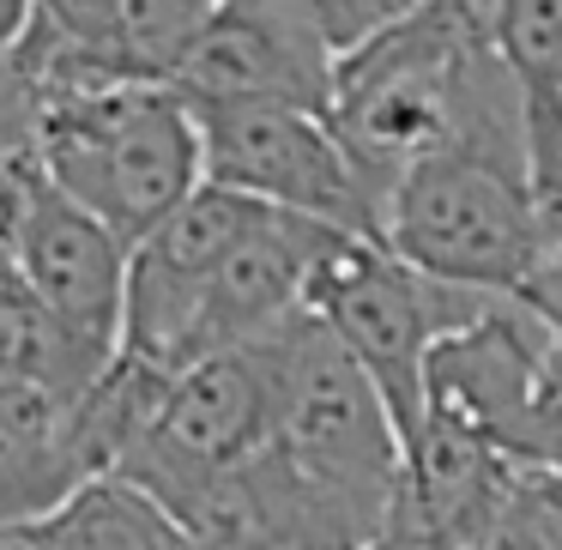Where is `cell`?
<instances>
[{
	"label": "cell",
	"mask_w": 562,
	"mask_h": 550,
	"mask_svg": "<svg viewBox=\"0 0 562 550\" xmlns=\"http://www.w3.org/2000/svg\"><path fill=\"white\" fill-rule=\"evenodd\" d=\"M31 134H37V91L13 55H0V164L31 158Z\"/></svg>",
	"instance_id": "cell-16"
},
{
	"label": "cell",
	"mask_w": 562,
	"mask_h": 550,
	"mask_svg": "<svg viewBox=\"0 0 562 550\" xmlns=\"http://www.w3.org/2000/svg\"><path fill=\"white\" fill-rule=\"evenodd\" d=\"M267 206L231 194V188L200 182L158 231H146L127 248V296H122V357L151 369L188 363V333H194L200 296L212 272L224 267L236 243L255 231Z\"/></svg>",
	"instance_id": "cell-7"
},
{
	"label": "cell",
	"mask_w": 562,
	"mask_h": 550,
	"mask_svg": "<svg viewBox=\"0 0 562 550\" xmlns=\"http://www.w3.org/2000/svg\"><path fill=\"white\" fill-rule=\"evenodd\" d=\"M520 465H532V472H562V363L550 369L544 393H538V412H532L526 441H520Z\"/></svg>",
	"instance_id": "cell-17"
},
{
	"label": "cell",
	"mask_w": 562,
	"mask_h": 550,
	"mask_svg": "<svg viewBox=\"0 0 562 550\" xmlns=\"http://www.w3.org/2000/svg\"><path fill=\"white\" fill-rule=\"evenodd\" d=\"M103 478L79 436V412L25 381H0V532L43 520L79 484Z\"/></svg>",
	"instance_id": "cell-11"
},
{
	"label": "cell",
	"mask_w": 562,
	"mask_h": 550,
	"mask_svg": "<svg viewBox=\"0 0 562 550\" xmlns=\"http://www.w3.org/2000/svg\"><path fill=\"white\" fill-rule=\"evenodd\" d=\"M381 248L412 272L484 296H526L550 267L526 146H448L381 200Z\"/></svg>",
	"instance_id": "cell-3"
},
{
	"label": "cell",
	"mask_w": 562,
	"mask_h": 550,
	"mask_svg": "<svg viewBox=\"0 0 562 550\" xmlns=\"http://www.w3.org/2000/svg\"><path fill=\"white\" fill-rule=\"evenodd\" d=\"M25 19H31V0H0V55L19 49V37H25Z\"/></svg>",
	"instance_id": "cell-18"
},
{
	"label": "cell",
	"mask_w": 562,
	"mask_h": 550,
	"mask_svg": "<svg viewBox=\"0 0 562 550\" xmlns=\"http://www.w3.org/2000/svg\"><path fill=\"white\" fill-rule=\"evenodd\" d=\"M0 550H194V538L139 484L103 472L43 520L0 532Z\"/></svg>",
	"instance_id": "cell-12"
},
{
	"label": "cell",
	"mask_w": 562,
	"mask_h": 550,
	"mask_svg": "<svg viewBox=\"0 0 562 550\" xmlns=\"http://www.w3.org/2000/svg\"><path fill=\"white\" fill-rule=\"evenodd\" d=\"M291 7L333 43V55H351L357 43H369L393 19H405L417 0H291Z\"/></svg>",
	"instance_id": "cell-14"
},
{
	"label": "cell",
	"mask_w": 562,
	"mask_h": 550,
	"mask_svg": "<svg viewBox=\"0 0 562 550\" xmlns=\"http://www.w3.org/2000/svg\"><path fill=\"white\" fill-rule=\"evenodd\" d=\"M291 327L284 321L267 339L231 345L182 363L164 381L151 417L122 448L115 478L139 484L151 502L182 514L200 490L243 472L272 436V417L284 400V363H291Z\"/></svg>",
	"instance_id": "cell-4"
},
{
	"label": "cell",
	"mask_w": 562,
	"mask_h": 550,
	"mask_svg": "<svg viewBox=\"0 0 562 550\" xmlns=\"http://www.w3.org/2000/svg\"><path fill=\"white\" fill-rule=\"evenodd\" d=\"M200 127V182L231 188L255 206L327 224L339 236L381 243V188L333 134L327 110L296 103H206Z\"/></svg>",
	"instance_id": "cell-6"
},
{
	"label": "cell",
	"mask_w": 562,
	"mask_h": 550,
	"mask_svg": "<svg viewBox=\"0 0 562 550\" xmlns=\"http://www.w3.org/2000/svg\"><path fill=\"white\" fill-rule=\"evenodd\" d=\"M37 176L122 248L200 188V127L170 86H86L37 98Z\"/></svg>",
	"instance_id": "cell-2"
},
{
	"label": "cell",
	"mask_w": 562,
	"mask_h": 550,
	"mask_svg": "<svg viewBox=\"0 0 562 550\" xmlns=\"http://www.w3.org/2000/svg\"><path fill=\"white\" fill-rule=\"evenodd\" d=\"M339 55L291 0H218L194 49L170 74L188 110L206 103H296L327 110Z\"/></svg>",
	"instance_id": "cell-8"
},
{
	"label": "cell",
	"mask_w": 562,
	"mask_h": 550,
	"mask_svg": "<svg viewBox=\"0 0 562 550\" xmlns=\"http://www.w3.org/2000/svg\"><path fill=\"white\" fill-rule=\"evenodd\" d=\"M37 176V158L0 164V308H13L19 296V212H25V188Z\"/></svg>",
	"instance_id": "cell-15"
},
{
	"label": "cell",
	"mask_w": 562,
	"mask_h": 550,
	"mask_svg": "<svg viewBox=\"0 0 562 550\" xmlns=\"http://www.w3.org/2000/svg\"><path fill=\"white\" fill-rule=\"evenodd\" d=\"M19 291L91 363L122 357L127 248L43 176H31L19 212Z\"/></svg>",
	"instance_id": "cell-9"
},
{
	"label": "cell",
	"mask_w": 562,
	"mask_h": 550,
	"mask_svg": "<svg viewBox=\"0 0 562 550\" xmlns=\"http://www.w3.org/2000/svg\"><path fill=\"white\" fill-rule=\"evenodd\" d=\"M477 308H484V291L424 279L369 236H339L308 279L303 315H315L333 333V345L363 369L375 400L387 405V424L400 436L405 460H412L417 436H424L429 351H436L441 333L472 321Z\"/></svg>",
	"instance_id": "cell-5"
},
{
	"label": "cell",
	"mask_w": 562,
	"mask_h": 550,
	"mask_svg": "<svg viewBox=\"0 0 562 550\" xmlns=\"http://www.w3.org/2000/svg\"><path fill=\"white\" fill-rule=\"evenodd\" d=\"M333 243H339V231L267 206L255 218V231L212 272L194 333H188V363L212 351H231V345H248V339H267L284 321H296L308 303V279H315L321 255Z\"/></svg>",
	"instance_id": "cell-10"
},
{
	"label": "cell",
	"mask_w": 562,
	"mask_h": 550,
	"mask_svg": "<svg viewBox=\"0 0 562 550\" xmlns=\"http://www.w3.org/2000/svg\"><path fill=\"white\" fill-rule=\"evenodd\" d=\"M212 7L218 0H115L91 49V74L103 86H170Z\"/></svg>",
	"instance_id": "cell-13"
},
{
	"label": "cell",
	"mask_w": 562,
	"mask_h": 550,
	"mask_svg": "<svg viewBox=\"0 0 562 550\" xmlns=\"http://www.w3.org/2000/svg\"><path fill=\"white\" fill-rule=\"evenodd\" d=\"M236 478L272 550H387L405 448L363 369L315 315H296L272 436Z\"/></svg>",
	"instance_id": "cell-1"
}]
</instances>
